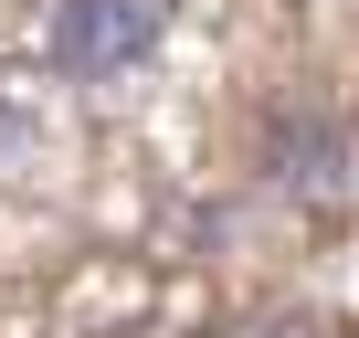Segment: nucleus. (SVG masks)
I'll return each instance as SVG.
<instances>
[{"label":"nucleus","mask_w":359,"mask_h":338,"mask_svg":"<svg viewBox=\"0 0 359 338\" xmlns=\"http://www.w3.org/2000/svg\"><path fill=\"white\" fill-rule=\"evenodd\" d=\"M169 32V0H53V22H43V64L64 85H116L158 53Z\"/></svg>","instance_id":"1"}]
</instances>
